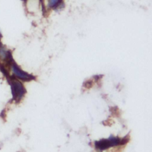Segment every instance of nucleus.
I'll return each instance as SVG.
<instances>
[{"label":"nucleus","instance_id":"5","mask_svg":"<svg viewBox=\"0 0 152 152\" xmlns=\"http://www.w3.org/2000/svg\"><path fill=\"white\" fill-rule=\"evenodd\" d=\"M61 0H48V6L50 7H53L59 4Z\"/></svg>","mask_w":152,"mask_h":152},{"label":"nucleus","instance_id":"2","mask_svg":"<svg viewBox=\"0 0 152 152\" xmlns=\"http://www.w3.org/2000/svg\"><path fill=\"white\" fill-rule=\"evenodd\" d=\"M10 81L12 100L18 102L24 97L26 93V89L18 79L12 77Z\"/></svg>","mask_w":152,"mask_h":152},{"label":"nucleus","instance_id":"3","mask_svg":"<svg viewBox=\"0 0 152 152\" xmlns=\"http://www.w3.org/2000/svg\"><path fill=\"white\" fill-rule=\"evenodd\" d=\"M10 69L12 73V75H14V77L18 80H20L24 81H28L34 78V77L33 75L23 71L14 62L11 63Z\"/></svg>","mask_w":152,"mask_h":152},{"label":"nucleus","instance_id":"4","mask_svg":"<svg viewBox=\"0 0 152 152\" xmlns=\"http://www.w3.org/2000/svg\"><path fill=\"white\" fill-rule=\"evenodd\" d=\"M9 53L7 50L4 48H0V59L2 61H6L8 59Z\"/></svg>","mask_w":152,"mask_h":152},{"label":"nucleus","instance_id":"1","mask_svg":"<svg viewBox=\"0 0 152 152\" xmlns=\"http://www.w3.org/2000/svg\"><path fill=\"white\" fill-rule=\"evenodd\" d=\"M129 135H126L122 138L110 135L107 138H102L100 140L96 141L94 142V147L99 151H103L112 147L124 145L129 141Z\"/></svg>","mask_w":152,"mask_h":152}]
</instances>
